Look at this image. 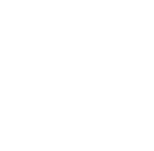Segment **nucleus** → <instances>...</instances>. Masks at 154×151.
I'll list each match as a JSON object with an SVG mask.
<instances>
[]
</instances>
